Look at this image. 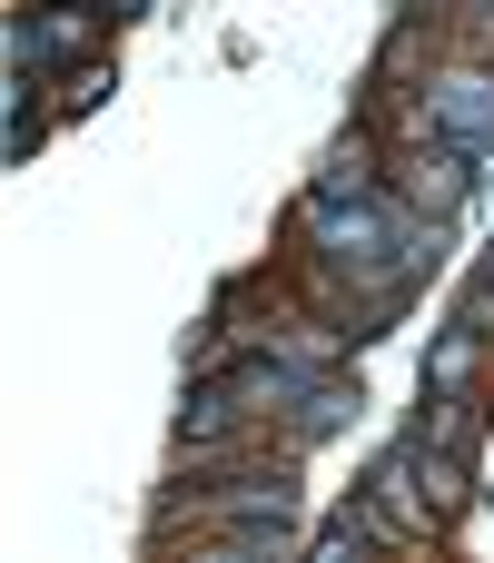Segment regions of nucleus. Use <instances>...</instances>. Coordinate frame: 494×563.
<instances>
[{"instance_id":"4","label":"nucleus","mask_w":494,"mask_h":563,"mask_svg":"<svg viewBox=\"0 0 494 563\" xmlns=\"http://www.w3.org/2000/svg\"><path fill=\"white\" fill-rule=\"evenodd\" d=\"M465 158H475V148H455V139L416 148V178H406V188H416V208H426V218H446V208L465 198Z\"/></svg>"},{"instance_id":"5","label":"nucleus","mask_w":494,"mask_h":563,"mask_svg":"<svg viewBox=\"0 0 494 563\" xmlns=\"http://www.w3.org/2000/svg\"><path fill=\"white\" fill-rule=\"evenodd\" d=\"M317 198H376V158H366V139L327 148V168H317Z\"/></svg>"},{"instance_id":"3","label":"nucleus","mask_w":494,"mask_h":563,"mask_svg":"<svg viewBox=\"0 0 494 563\" xmlns=\"http://www.w3.org/2000/svg\"><path fill=\"white\" fill-rule=\"evenodd\" d=\"M99 30L79 20V10H40V20H20L10 30V69H30V59H79Z\"/></svg>"},{"instance_id":"2","label":"nucleus","mask_w":494,"mask_h":563,"mask_svg":"<svg viewBox=\"0 0 494 563\" xmlns=\"http://www.w3.org/2000/svg\"><path fill=\"white\" fill-rule=\"evenodd\" d=\"M426 129L455 139V148H485L494 139V69H446V79H426Z\"/></svg>"},{"instance_id":"1","label":"nucleus","mask_w":494,"mask_h":563,"mask_svg":"<svg viewBox=\"0 0 494 563\" xmlns=\"http://www.w3.org/2000/svg\"><path fill=\"white\" fill-rule=\"evenodd\" d=\"M307 228H317V247L347 287H406V267L436 257V238H416L386 188L376 198H307Z\"/></svg>"}]
</instances>
